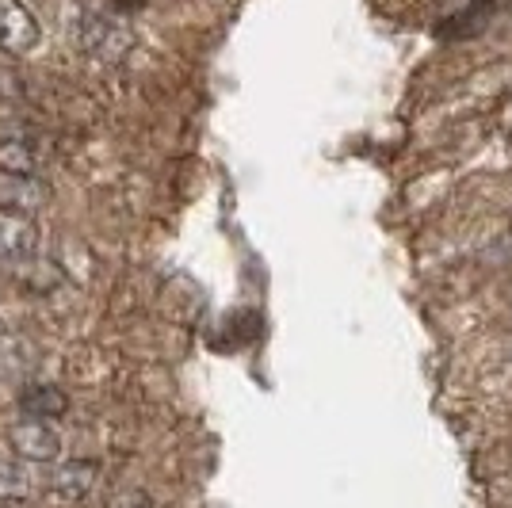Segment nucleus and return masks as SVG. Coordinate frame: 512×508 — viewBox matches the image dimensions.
Masks as SVG:
<instances>
[{"instance_id":"f257e3e1","label":"nucleus","mask_w":512,"mask_h":508,"mask_svg":"<svg viewBox=\"0 0 512 508\" xmlns=\"http://www.w3.org/2000/svg\"><path fill=\"white\" fill-rule=\"evenodd\" d=\"M46 161H50V149L46 138L31 127H8L0 130V172H12V176H43Z\"/></svg>"},{"instance_id":"f03ea898","label":"nucleus","mask_w":512,"mask_h":508,"mask_svg":"<svg viewBox=\"0 0 512 508\" xmlns=\"http://www.w3.org/2000/svg\"><path fill=\"white\" fill-rule=\"evenodd\" d=\"M8 447L20 455L23 463H58V455H62V436L50 428V421H31V417H23L20 424L8 428Z\"/></svg>"},{"instance_id":"7ed1b4c3","label":"nucleus","mask_w":512,"mask_h":508,"mask_svg":"<svg viewBox=\"0 0 512 508\" xmlns=\"http://www.w3.org/2000/svg\"><path fill=\"white\" fill-rule=\"evenodd\" d=\"M39 46V20L23 0H0V54L23 58Z\"/></svg>"},{"instance_id":"20e7f679","label":"nucleus","mask_w":512,"mask_h":508,"mask_svg":"<svg viewBox=\"0 0 512 508\" xmlns=\"http://www.w3.org/2000/svg\"><path fill=\"white\" fill-rule=\"evenodd\" d=\"M39 241H43V233L35 226V214L4 211L0 207V260L4 264L39 253Z\"/></svg>"},{"instance_id":"39448f33","label":"nucleus","mask_w":512,"mask_h":508,"mask_svg":"<svg viewBox=\"0 0 512 508\" xmlns=\"http://www.w3.org/2000/svg\"><path fill=\"white\" fill-rule=\"evenodd\" d=\"M8 279H16L23 291H31V295H46V291L62 287L65 272H62V264H54V260H46V256L31 253V256H20V260L8 264Z\"/></svg>"},{"instance_id":"423d86ee","label":"nucleus","mask_w":512,"mask_h":508,"mask_svg":"<svg viewBox=\"0 0 512 508\" xmlns=\"http://www.w3.org/2000/svg\"><path fill=\"white\" fill-rule=\"evenodd\" d=\"M100 482V466L92 459H73V463H62L50 478V493L62 497V501H85L88 493Z\"/></svg>"},{"instance_id":"0eeeda50","label":"nucleus","mask_w":512,"mask_h":508,"mask_svg":"<svg viewBox=\"0 0 512 508\" xmlns=\"http://www.w3.org/2000/svg\"><path fill=\"white\" fill-rule=\"evenodd\" d=\"M16 405H20L23 417H31V421H54V417H65L69 398H65L62 386H54V382H31V386L20 390Z\"/></svg>"},{"instance_id":"6e6552de","label":"nucleus","mask_w":512,"mask_h":508,"mask_svg":"<svg viewBox=\"0 0 512 508\" xmlns=\"http://www.w3.org/2000/svg\"><path fill=\"white\" fill-rule=\"evenodd\" d=\"M46 203V184L35 176H12V172H0V207L4 211H20L35 214Z\"/></svg>"},{"instance_id":"1a4fd4ad","label":"nucleus","mask_w":512,"mask_h":508,"mask_svg":"<svg viewBox=\"0 0 512 508\" xmlns=\"http://www.w3.org/2000/svg\"><path fill=\"white\" fill-rule=\"evenodd\" d=\"M493 12H497V0H482V4H474V8H467V12H459V16H451V20L440 23V35H448V39L478 35V31L493 20Z\"/></svg>"},{"instance_id":"9d476101","label":"nucleus","mask_w":512,"mask_h":508,"mask_svg":"<svg viewBox=\"0 0 512 508\" xmlns=\"http://www.w3.org/2000/svg\"><path fill=\"white\" fill-rule=\"evenodd\" d=\"M27 493V466L20 455H0V497Z\"/></svg>"},{"instance_id":"9b49d317","label":"nucleus","mask_w":512,"mask_h":508,"mask_svg":"<svg viewBox=\"0 0 512 508\" xmlns=\"http://www.w3.org/2000/svg\"><path fill=\"white\" fill-rule=\"evenodd\" d=\"M107 508H153V501H150V493H146V489L127 486V489H119V493L107 501Z\"/></svg>"},{"instance_id":"f8f14e48","label":"nucleus","mask_w":512,"mask_h":508,"mask_svg":"<svg viewBox=\"0 0 512 508\" xmlns=\"http://www.w3.org/2000/svg\"><path fill=\"white\" fill-rule=\"evenodd\" d=\"M0 508H4V505H0Z\"/></svg>"}]
</instances>
